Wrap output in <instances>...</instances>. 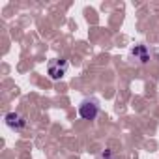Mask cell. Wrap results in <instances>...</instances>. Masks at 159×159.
Returning a JSON list of instances; mask_svg holds the SVG:
<instances>
[{"label":"cell","mask_w":159,"mask_h":159,"mask_svg":"<svg viewBox=\"0 0 159 159\" xmlns=\"http://www.w3.org/2000/svg\"><path fill=\"white\" fill-rule=\"evenodd\" d=\"M96 159H114V155H112V152H111V150H103Z\"/></svg>","instance_id":"5"},{"label":"cell","mask_w":159,"mask_h":159,"mask_svg":"<svg viewBox=\"0 0 159 159\" xmlns=\"http://www.w3.org/2000/svg\"><path fill=\"white\" fill-rule=\"evenodd\" d=\"M99 114V105L96 99H84L79 105V116L83 120H94Z\"/></svg>","instance_id":"2"},{"label":"cell","mask_w":159,"mask_h":159,"mask_svg":"<svg viewBox=\"0 0 159 159\" xmlns=\"http://www.w3.org/2000/svg\"><path fill=\"white\" fill-rule=\"evenodd\" d=\"M131 56H133L135 60H139L140 64H146V62L150 60V51H148L146 45L139 43V45H135V47L131 49Z\"/></svg>","instance_id":"4"},{"label":"cell","mask_w":159,"mask_h":159,"mask_svg":"<svg viewBox=\"0 0 159 159\" xmlns=\"http://www.w3.org/2000/svg\"><path fill=\"white\" fill-rule=\"evenodd\" d=\"M67 67H69V64H67V60H64V58L51 60L49 66H47V75L52 79V81H58V79H62V77L67 73Z\"/></svg>","instance_id":"1"},{"label":"cell","mask_w":159,"mask_h":159,"mask_svg":"<svg viewBox=\"0 0 159 159\" xmlns=\"http://www.w3.org/2000/svg\"><path fill=\"white\" fill-rule=\"evenodd\" d=\"M4 122H6V125H8L10 129H13V131H21V129L26 125V120H25L21 114H17V112H8V114L4 116Z\"/></svg>","instance_id":"3"}]
</instances>
